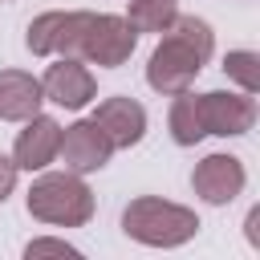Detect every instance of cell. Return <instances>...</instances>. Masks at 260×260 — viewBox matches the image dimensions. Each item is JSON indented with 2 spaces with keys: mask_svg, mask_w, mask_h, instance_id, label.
Segmentation results:
<instances>
[{
  "mask_svg": "<svg viewBox=\"0 0 260 260\" xmlns=\"http://www.w3.org/2000/svg\"><path fill=\"white\" fill-rule=\"evenodd\" d=\"M12 187H16V162L0 154V203L12 195Z\"/></svg>",
  "mask_w": 260,
  "mask_h": 260,
  "instance_id": "obj_17",
  "label": "cell"
},
{
  "mask_svg": "<svg viewBox=\"0 0 260 260\" xmlns=\"http://www.w3.org/2000/svg\"><path fill=\"white\" fill-rule=\"evenodd\" d=\"M93 122L106 130V138L114 142V150L138 146L142 134H146V110H142L134 98H106V102L93 110Z\"/></svg>",
  "mask_w": 260,
  "mask_h": 260,
  "instance_id": "obj_10",
  "label": "cell"
},
{
  "mask_svg": "<svg viewBox=\"0 0 260 260\" xmlns=\"http://www.w3.org/2000/svg\"><path fill=\"white\" fill-rule=\"evenodd\" d=\"M41 81L24 69H0V118L4 122H24L41 114Z\"/></svg>",
  "mask_w": 260,
  "mask_h": 260,
  "instance_id": "obj_11",
  "label": "cell"
},
{
  "mask_svg": "<svg viewBox=\"0 0 260 260\" xmlns=\"http://www.w3.org/2000/svg\"><path fill=\"white\" fill-rule=\"evenodd\" d=\"M114 154V142L106 138V130L93 122V118H81L73 126L61 130V146H57V158L65 162V171L73 175H89V171H102Z\"/></svg>",
  "mask_w": 260,
  "mask_h": 260,
  "instance_id": "obj_5",
  "label": "cell"
},
{
  "mask_svg": "<svg viewBox=\"0 0 260 260\" xmlns=\"http://www.w3.org/2000/svg\"><path fill=\"white\" fill-rule=\"evenodd\" d=\"M223 73H228L232 81H240L244 93H256V89H260V57H256L252 49L228 53V57H223Z\"/></svg>",
  "mask_w": 260,
  "mask_h": 260,
  "instance_id": "obj_15",
  "label": "cell"
},
{
  "mask_svg": "<svg viewBox=\"0 0 260 260\" xmlns=\"http://www.w3.org/2000/svg\"><path fill=\"white\" fill-rule=\"evenodd\" d=\"M138 45V32L126 16H110V12H93L89 28H85V45H81V61L98 65V69H118L122 61H130Z\"/></svg>",
  "mask_w": 260,
  "mask_h": 260,
  "instance_id": "obj_4",
  "label": "cell"
},
{
  "mask_svg": "<svg viewBox=\"0 0 260 260\" xmlns=\"http://www.w3.org/2000/svg\"><path fill=\"white\" fill-rule=\"evenodd\" d=\"M28 215L53 228H81L93 215V191L73 171H49L28 187Z\"/></svg>",
  "mask_w": 260,
  "mask_h": 260,
  "instance_id": "obj_3",
  "label": "cell"
},
{
  "mask_svg": "<svg viewBox=\"0 0 260 260\" xmlns=\"http://www.w3.org/2000/svg\"><path fill=\"white\" fill-rule=\"evenodd\" d=\"M57 146H61V126L49 114H32V118H24V130L16 134L12 162H16V171H45L57 158Z\"/></svg>",
  "mask_w": 260,
  "mask_h": 260,
  "instance_id": "obj_9",
  "label": "cell"
},
{
  "mask_svg": "<svg viewBox=\"0 0 260 260\" xmlns=\"http://www.w3.org/2000/svg\"><path fill=\"white\" fill-rule=\"evenodd\" d=\"M24 256L28 260H37V256H81L73 244H65V240H32L28 248H24Z\"/></svg>",
  "mask_w": 260,
  "mask_h": 260,
  "instance_id": "obj_16",
  "label": "cell"
},
{
  "mask_svg": "<svg viewBox=\"0 0 260 260\" xmlns=\"http://www.w3.org/2000/svg\"><path fill=\"white\" fill-rule=\"evenodd\" d=\"M199 118H203L207 134L236 138V134H248L256 126V102H252V93L211 89V93H199Z\"/></svg>",
  "mask_w": 260,
  "mask_h": 260,
  "instance_id": "obj_6",
  "label": "cell"
},
{
  "mask_svg": "<svg viewBox=\"0 0 260 260\" xmlns=\"http://www.w3.org/2000/svg\"><path fill=\"white\" fill-rule=\"evenodd\" d=\"M122 232L146 248H179L199 232V215L183 203L158 199V195H142L134 203H126L122 211Z\"/></svg>",
  "mask_w": 260,
  "mask_h": 260,
  "instance_id": "obj_2",
  "label": "cell"
},
{
  "mask_svg": "<svg viewBox=\"0 0 260 260\" xmlns=\"http://www.w3.org/2000/svg\"><path fill=\"white\" fill-rule=\"evenodd\" d=\"M167 122H171V138L179 146H195L199 138H207L203 118H199V93H191V89L175 93V106H171V118Z\"/></svg>",
  "mask_w": 260,
  "mask_h": 260,
  "instance_id": "obj_12",
  "label": "cell"
},
{
  "mask_svg": "<svg viewBox=\"0 0 260 260\" xmlns=\"http://www.w3.org/2000/svg\"><path fill=\"white\" fill-rule=\"evenodd\" d=\"M211 49H215V37H211L207 20H199V16H175L162 28V41H158V49L146 61L150 89L167 93V98L191 89V81L199 77V69L211 61Z\"/></svg>",
  "mask_w": 260,
  "mask_h": 260,
  "instance_id": "obj_1",
  "label": "cell"
},
{
  "mask_svg": "<svg viewBox=\"0 0 260 260\" xmlns=\"http://www.w3.org/2000/svg\"><path fill=\"white\" fill-rule=\"evenodd\" d=\"M175 16H179L175 0H130V12H126L134 32H162Z\"/></svg>",
  "mask_w": 260,
  "mask_h": 260,
  "instance_id": "obj_14",
  "label": "cell"
},
{
  "mask_svg": "<svg viewBox=\"0 0 260 260\" xmlns=\"http://www.w3.org/2000/svg\"><path fill=\"white\" fill-rule=\"evenodd\" d=\"M41 93H45V102H53V106L81 110V106L93 102L98 81H93V73L85 69V61H77V57H61L57 65L45 69V77H41Z\"/></svg>",
  "mask_w": 260,
  "mask_h": 260,
  "instance_id": "obj_7",
  "label": "cell"
},
{
  "mask_svg": "<svg viewBox=\"0 0 260 260\" xmlns=\"http://www.w3.org/2000/svg\"><path fill=\"white\" fill-rule=\"evenodd\" d=\"M65 20H69V12H41V16L28 24V32H24L28 53H37V57H53V53H61Z\"/></svg>",
  "mask_w": 260,
  "mask_h": 260,
  "instance_id": "obj_13",
  "label": "cell"
},
{
  "mask_svg": "<svg viewBox=\"0 0 260 260\" xmlns=\"http://www.w3.org/2000/svg\"><path fill=\"white\" fill-rule=\"evenodd\" d=\"M244 183H248V175H244V162H240L236 154H207V158L191 171L195 195H199L203 203H211V207L232 203V199L244 191Z\"/></svg>",
  "mask_w": 260,
  "mask_h": 260,
  "instance_id": "obj_8",
  "label": "cell"
}]
</instances>
